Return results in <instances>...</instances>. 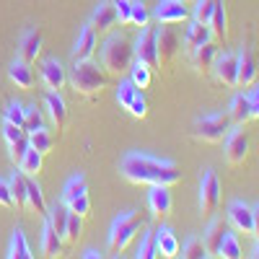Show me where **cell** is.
<instances>
[{
	"label": "cell",
	"mask_w": 259,
	"mask_h": 259,
	"mask_svg": "<svg viewBox=\"0 0 259 259\" xmlns=\"http://www.w3.org/2000/svg\"><path fill=\"white\" fill-rule=\"evenodd\" d=\"M122 177L133 184H161V187H174L182 182L179 168L171 161H161L145 153H127L122 158Z\"/></svg>",
	"instance_id": "6da1fadb"
},
{
	"label": "cell",
	"mask_w": 259,
	"mask_h": 259,
	"mask_svg": "<svg viewBox=\"0 0 259 259\" xmlns=\"http://www.w3.org/2000/svg\"><path fill=\"white\" fill-rule=\"evenodd\" d=\"M135 62V45L127 36H109L106 45L101 50V65L106 68V73L119 78L124 73H130Z\"/></svg>",
	"instance_id": "7a4b0ae2"
},
{
	"label": "cell",
	"mask_w": 259,
	"mask_h": 259,
	"mask_svg": "<svg viewBox=\"0 0 259 259\" xmlns=\"http://www.w3.org/2000/svg\"><path fill=\"white\" fill-rule=\"evenodd\" d=\"M70 85L83 99H96L106 85H109V75H106L94 60H80V62H75V68H73Z\"/></svg>",
	"instance_id": "3957f363"
},
{
	"label": "cell",
	"mask_w": 259,
	"mask_h": 259,
	"mask_svg": "<svg viewBox=\"0 0 259 259\" xmlns=\"http://www.w3.org/2000/svg\"><path fill=\"white\" fill-rule=\"evenodd\" d=\"M145 223L140 218V212L135 210H127L122 212L119 218L112 223V231H109V254H119L127 249V244L138 236V231H143Z\"/></svg>",
	"instance_id": "277c9868"
},
{
	"label": "cell",
	"mask_w": 259,
	"mask_h": 259,
	"mask_svg": "<svg viewBox=\"0 0 259 259\" xmlns=\"http://www.w3.org/2000/svg\"><path fill=\"white\" fill-rule=\"evenodd\" d=\"M231 133V117L228 114H210L202 117L197 124H194V138L202 143H223V138Z\"/></svg>",
	"instance_id": "5b68a950"
},
{
	"label": "cell",
	"mask_w": 259,
	"mask_h": 259,
	"mask_svg": "<svg viewBox=\"0 0 259 259\" xmlns=\"http://www.w3.org/2000/svg\"><path fill=\"white\" fill-rule=\"evenodd\" d=\"M158 29L156 26H143V31L135 39V60L145 62L150 70H158L161 73V65H158Z\"/></svg>",
	"instance_id": "8992f818"
},
{
	"label": "cell",
	"mask_w": 259,
	"mask_h": 259,
	"mask_svg": "<svg viewBox=\"0 0 259 259\" xmlns=\"http://www.w3.org/2000/svg\"><path fill=\"white\" fill-rule=\"evenodd\" d=\"M218 205H221V182L215 177V171L207 168L202 174V182H200V212L205 218H210L218 210Z\"/></svg>",
	"instance_id": "52a82bcc"
},
{
	"label": "cell",
	"mask_w": 259,
	"mask_h": 259,
	"mask_svg": "<svg viewBox=\"0 0 259 259\" xmlns=\"http://www.w3.org/2000/svg\"><path fill=\"white\" fill-rule=\"evenodd\" d=\"M156 45H158V65H161V70H168L171 65H174L177 55H179V47H182V41H179L177 31L171 29V26L158 29Z\"/></svg>",
	"instance_id": "ba28073f"
},
{
	"label": "cell",
	"mask_w": 259,
	"mask_h": 259,
	"mask_svg": "<svg viewBox=\"0 0 259 259\" xmlns=\"http://www.w3.org/2000/svg\"><path fill=\"white\" fill-rule=\"evenodd\" d=\"M249 156V135L244 130H231L226 135V161L228 166H241Z\"/></svg>",
	"instance_id": "9c48e42d"
},
{
	"label": "cell",
	"mask_w": 259,
	"mask_h": 259,
	"mask_svg": "<svg viewBox=\"0 0 259 259\" xmlns=\"http://www.w3.org/2000/svg\"><path fill=\"white\" fill-rule=\"evenodd\" d=\"M189 6H184L182 0H161V6L156 11V18L158 24L163 26H177V24H184L189 21Z\"/></svg>",
	"instance_id": "30bf717a"
},
{
	"label": "cell",
	"mask_w": 259,
	"mask_h": 259,
	"mask_svg": "<svg viewBox=\"0 0 259 259\" xmlns=\"http://www.w3.org/2000/svg\"><path fill=\"white\" fill-rule=\"evenodd\" d=\"M215 60H218V45H215L212 39H207L205 45H200L197 50L192 52V68H194V73H197V75L205 78V75L212 73Z\"/></svg>",
	"instance_id": "8fae6325"
},
{
	"label": "cell",
	"mask_w": 259,
	"mask_h": 259,
	"mask_svg": "<svg viewBox=\"0 0 259 259\" xmlns=\"http://www.w3.org/2000/svg\"><path fill=\"white\" fill-rule=\"evenodd\" d=\"M254 80H256V57H254L251 41H246L244 52L239 55V75H236V85H239V89H249Z\"/></svg>",
	"instance_id": "7c38bea8"
},
{
	"label": "cell",
	"mask_w": 259,
	"mask_h": 259,
	"mask_svg": "<svg viewBox=\"0 0 259 259\" xmlns=\"http://www.w3.org/2000/svg\"><path fill=\"white\" fill-rule=\"evenodd\" d=\"M119 24V18H117V8H114V3H99L96 6V11H94V18H91V29L101 36V34H109L114 26Z\"/></svg>",
	"instance_id": "4fadbf2b"
},
{
	"label": "cell",
	"mask_w": 259,
	"mask_h": 259,
	"mask_svg": "<svg viewBox=\"0 0 259 259\" xmlns=\"http://www.w3.org/2000/svg\"><path fill=\"white\" fill-rule=\"evenodd\" d=\"M148 207H150V212H153V218L158 223L166 221L171 215V192H168V187L153 184V189H150V194H148Z\"/></svg>",
	"instance_id": "5bb4252c"
},
{
	"label": "cell",
	"mask_w": 259,
	"mask_h": 259,
	"mask_svg": "<svg viewBox=\"0 0 259 259\" xmlns=\"http://www.w3.org/2000/svg\"><path fill=\"white\" fill-rule=\"evenodd\" d=\"M45 104H47V114L52 124L57 127V133H62L68 127V104H65V99L60 96V91H47Z\"/></svg>",
	"instance_id": "9a60e30c"
},
{
	"label": "cell",
	"mask_w": 259,
	"mask_h": 259,
	"mask_svg": "<svg viewBox=\"0 0 259 259\" xmlns=\"http://www.w3.org/2000/svg\"><path fill=\"white\" fill-rule=\"evenodd\" d=\"M96 47H99V34L91 26H83L80 34H78V41H75V50H73V60L75 62L91 60L96 55Z\"/></svg>",
	"instance_id": "2e32d148"
},
{
	"label": "cell",
	"mask_w": 259,
	"mask_h": 259,
	"mask_svg": "<svg viewBox=\"0 0 259 259\" xmlns=\"http://www.w3.org/2000/svg\"><path fill=\"white\" fill-rule=\"evenodd\" d=\"M212 70H215V75H218V80L223 85H236V75H239V55H231V52L221 55L218 60H215Z\"/></svg>",
	"instance_id": "e0dca14e"
},
{
	"label": "cell",
	"mask_w": 259,
	"mask_h": 259,
	"mask_svg": "<svg viewBox=\"0 0 259 259\" xmlns=\"http://www.w3.org/2000/svg\"><path fill=\"white\" fill-rule=\"evenodd\" d=\"M228 218L239 233H254V210L244 202H233L228 207Z\"/></svg>",
	"instance_id": "ac0fdd59"
},
{
	"label": "cell",
	"mask_w": 259,
	"mask_h": 259,
	"mask_svg": "<svg viewBox=\"0 0 259 259\" xmlns=\"http://www.w3.org/2000/svg\"><path fill=\"white\" fill-rule=\"evenodd\" d=\"M41 80H45L50 91H60L68 83V75H65V68L57 60H45L41 62Z\"/></svg>",
	"instance_id": "d6986e66"
},
{
	"label": "cell",
	"mask_w": 259,
	"mask_h": 259,
	"mask_svg": "<svg viewBox=\"0 0 259 259\" xmlns=\"http://www.w3.org/2000/svg\"><path fill=\"white\" fill-rule=\"evenodd\" d=\"M207 29H210L212 41H226V36H228V16H226L223 0H218V3H215V11H212V16H210Z\"/></svg>",
	"instance_id": "ffe728a7"
},
{
	"label": "cell",
	"mask_w": 259,
	"mask_h": 259,
	"mask_svg": "<svg viewBox=\"0 0 259 259\" xmlns=\"http://www.w3.org/2000/svg\"><path fill=\"white\" fill-rule=\"evenodd\" d=\"M41 45H45V36H41V31L31 29L26 31V36L21 39V60L24 62H36V57L41 55Z\"/></svg>",
	"instance_id": "44dd1931"
},
{
	"label": "cell",
	"mask_w": 259,
	"mask_h": 259,
	"mask_svg": "<svg viewBox=\"0 0 259 259\" xmlns=\"http://www.w3.org/2000/svg\"><path fill=\"white\" fill-rule=\"evenodd\" d=\"M228 233V226L223 221H212L210 228L205 231V249H207V256H218V249H221V241H223V236Z\"/></svg>",
	"instance_id": "7402d4cb"
},
{
	"label": "cell",
	"mask_w": 259,
	"mask_h": 259,
	"mask_svg": "<svg viewBox=\"0 0 259 259\" xmlns=\"http://www.w3.org/2000/svg\"><path fill=\"white\" fill-rule=\"evenodd\" d=\"M8 78L16 83V89H24V91H29L34 85V73L29 68V62H24V60H16L11 65V68H8Z\"/></svg>",
	"instance_id": "603a6c76"
},
{
	"label": "cell",
	"mask_w": 259,
	"mask_h": 259,
	"mask_svg": "<svg viewBox=\"0 0 259 259\" xmlns=\"http://www.w3.org/2000/svg\"><path fill=\"white\" fill-rule=\"evenodd\" d=\"M207 39H210V29H207L205 24H200V21H192L189 29H187V34H184V50L192 55L200 45H205Z\"/></svg>",
	"instance_id": "cb8c5ba5"
},
{
	"label": "cell",
	"mask_w": 259,
	"mask_h": 259,
	"mask_svg": "<svg viewBox=\"0 0 259 259\" xmlns=\"http://www.w3.org/2000/svg\"><path fill=\"white\" fill-rule=\"evenodd\" d=\"M156 249H158V256H166V259H174L179 256L182 246H179V239L168 228H161V233L156 236Z\"/></svg>",
	"instance_id": "d4e9b609"
},
{
	"label": "cell",
	"mask_w": 259,
	"mask_h": 259,
	"mask_svg": "<svg viewBox=\"0 0 259 259\" xmlns=\"http://www.w3.org/2000/svg\"><path fill=\"white\" fill-rule=\"evenodd\" d=\"M62 251V239H60V233L52 228V223L47 221L45 228H41V254L45 256H57Z\"/></svg>",
	"instance_id": "484cf974"
},
{
	"label": "cell",
	"mask_w": 259,
	"mask_h": 259,
	"mask_svg": "<svg viewBox=\"0 0 259 259\" xmlns=\"http://www.w3.org/2000/svg\"><path fill=\"white\" fill-rule=\"evenodd\" d=\"M231 122H236L239 127H244L249 119H251V104H249V96L239 94L233 101H231V112H228Z\"/></svg>",
	"instance_id": "4316f807"
},
{
	"label": "cell",
	"mask_w": 259,
	"mask_h": 259,
	"mask_svg": "<svg viewBox=\"0 0 259 259\" xmlns=\"http://www.w3.org/2000/svg\"><path fill=\"white\" fill-rule=\"evenodd\" d=\"M11 194H13V205L21 207V210H26L29 207V200H26V174L24 171H13V177H11Z\"/></svg>",
	"instance_id": "83f0119b"
},
{
	"label": "cell",
	"mask_w": 259,
	"mask_h": 259,
	"mask_svg": "<svg viewBox=\"0 0 259 259\" xmlns=\"http://www.w3.org/2000/svg\"><path fill=\"white\" fill-rule=\"evenodd\" d=\"M8 256H11V259H31V256H34V254H31V246H29V241H26L24 228H16V231H13Z\"/></svg>",
	"instance_id": "f1b7e54d"
},
{
	"label": "cell",
	"mask_w": 259,
	"mask_h": 259,
	"mask_svg": "<svg viewBox=\"0 0 259 259\" xmlns=\"http://www.w3.org/2000/svg\"><path fill=\"white\" fill-rule=\"evenodd\" d=\"M26 200H29V207L36 210V215H45L47 218V200L41 194V187L34 179H26Z\"/></svg>",
	"instance_id": "f546056e"
},
{
	"label": "cell",
	"mask_w": 259,
	"mask_h": 259,
	"mask_svg": "<svg viewBox=\"0 0 259 259\" xmlns=\"http://www.w3.org/2000/svg\"><path fill=\"white\" fill-rule=\"evenodd\" d=\"M80 194H89V184H85V179H83L80 174H75V177H70V182H68V184H65L60 202L70 205L75 197H80Z\"/></svg>",
	"instance_id": "4dcf8cb0"
},
{
	"label": "cell",
	"mask_w": 259,
	"mask_h": 259,
	"mask_svg": "<svg viewBox=\"0 0 259 259\" xmlns=\"http://www.w3.org/2000/svg\"><path fill=\"white\" fill-rule=\"evenodd\" d=\"M29 143H31V148L34 150H39L41 156H47V153H52V148H55V135L52 133H47V130H39V133H34V135H29Z\"/></svg>",
	"instance_id": "1f68e13d"
},
{
	"label": "cell",
	"mask_w": 259,
	"mask_h": 259,
	"mask_svg": "<svg viewBox=\"0 0 259 259\" xmlns=\"http://www.w3.org/2000/svg\"><path fill=\"white\" fill-rule=\"evenodd\" d=\"M80 231H83V218H80V215H75V212H70L68 226H65V233H62V244L75 246L78 239H80Z\"/></svg>",
	"instance_id": "d6a6232c"
},
{
	"label": "cell",
	"mask_w": 259,
	"mask_h": 259,
	"mask_svg": "<svg viewBox=\"0 0 259 259\" xmlns=\"http://www.w3.org/2000/svg\"><path fill=\"white\" fill-rule=\"evenodd\" d=\"M130 80L135 83V89H148L150 85V68L145 62H140V60H135L133 62V68H130Z\"/></svg>",
	"instance_id": "836d02e7"
},
{
	"label": "cell",
	"mask_w": 259,
	"mask_h": 259,
	"mask_svg": "<svg viewBox=\"0 0 259 259\" xmlns=\"http://www.w3.org/2000/svg\"><path fill=\"white\" fill-rule=\"evenodd\" d=\"M39 130H45V117L36 106H26V117H24V135H34Z\"/></svg>",
	"instance_id": "e575fe53"
},
{
	"label": "cell",
	"mask_w": 259,
	"mask_h": 259,
	"mask_svg": "<svg viewBox=\"0 0 259 259\" xmlns=\"http://www.w3.org/2000/svg\"><path fill=\"white\" fill-rule=\"evenodd\" d=\"M218 256H223V259H239V256H241V244H239V239H236L233 233H226V236H223L221 249H218Z\"/></svg>",
	"instance_id": "d590c367"
},
{
	"label": "cell",
	"mask_w": 259,
	"mask_h": 259,
	"mask_svg": "<svg viewBox=\"0 0 259 259\" xmlns=\"http://www.w3.org/2000/svg\"><path fill=\"white\" fill-rule=\"evenodd\" d=\"M8 148H11V163L13 166H21V161H24V156L29 153V148H31V143H29V135H21L18 140H13V143H8Z\"/></svg>",
	"instance_id": "8d00e7d4"
},
{
	"label": "cell",
	"mask_w": 259,
	"mask_h": 259,
	"mask_svg": "<svg viewBox=\"0 0 259 259\" xmlns=\"http://www.w3.org/2000/svg\"><path fill=\"white\" fill-rule=\"evenodd\" d=\"M41 156L39 150H34V148H29V153L24 156V161H21V171H24L26 177H36L39 171H41Z\"/></svg>",
	"instance_id": "74e56055"
},
{
	"label": "cell",
	"mask_w": 259,
	"mask_h": 259,
	"mask_svg": "<svg viewBox=\"0 0 259 259\" xmlns=\"http://www.w3.org/2000/svg\"><path fill=\"white\" fill-rule=\"evenodd\" d=\"M140 94V89H135V83L133 80H124V83H119V89H117V101H119V106H127L133 104V99Z\"/></svg>",
	"instance_id": "f35d334b"
},
{
	"label": "cell",
	"mask_w": 259,
	"mask_h": 259,
	"mask_svg": "<svg viewBox=\"0 0 259 259\" xmlns=\"http://www.w3.org/2000/svg\"><path fill=\"white\" fill-rule=\"evenodd\" d=\"M215 3L218 0H197L194 3V21H200V24H210V16H212V11H215Z\"/></svg>",
	"instance_id": "ab89813d"
},
{
	"label": "cell",
	"mask_w": 259,
	"mask_h": 259,
	"mask_svg": "<svg viewBox=\"0 0 259 259\" xmlns=\"http://www.w3.org/2000/svg\"><path fill=\"white\" fill-rule=\"evenodd\" d=\"M24 117H26V106L18 104V101H8L6 106V122H13L24 130Z\"/></svg>",
	"instance_id": "60d3db41"
},
{
	"label": "cell",
	"mask_w": 259,
	"mask_h": 259,
	"mask_svg": "<svg viewBox=\"0 0 259 259\" xmlns=\"http://www.w3.org/2000/svg\"><path fill=\"white\" fill-rule=\"evenodd\" d=\"M182 256L184 259H205L207 256V249L202 244V239H189L182 249Z\"/></svg>",
	"instance_id": "b9f144b4"
},
{
	"label": "cell",
	"mask_w": 259,
	"mask_h": 259,
	"mask_svg": "<svg viewBox=\"0 0 259 259\" xmlns=\"http://www.w3.org/2000/svg\"><path fill=\"white\" fill-rule=\"evenodd\" d=\"M150 256H158L156 236H153V233H145L143 241H140V246H138V259H150Z\"/></svg>",
	"instance_id": "7bdbcfd3"
},
{
	"label": "cell",
	"mask_w": 259,
	"mask_h": 259,
	"mask_svg": "<svg viewBox=\"0 0 259 259\" xmlns=\"http://www.w3.org/2000/svg\"><path fill=\"white\" fill-rule=\"evenodd\" d=\"M130 24L135 26H148L150 24V13L143 3H133V13H130Z\"/></svg>",
	"instance_id": "ee69618b"
},
{
	"label": "cell",
	"mask_w": 259,
	"mask_h": 259,
	"mask_svg": "<svg viewBox=\"0 0 259 259\" xmlns=\"http://www.w3.org/2000/svg\"><path fill=\"white\" fill-rule=\"evenodd\" d=\"M68 207H70V212L80 215V218H89V215H91V200H89V194H80V197H75Z\"/></svg>",
	"instance_id": "f6af8a7d"
},
{
	"label": "cell",
	"mask_w": 259,
	"mask_h": 259,
	"mask_svg": "<svg viewBox=\"0 0 259 259\" xmlns=\"http://www.w3.org/2000/svg\"><path fill=\"white\" fill-rule=\"evenodd\" d=\"M130 109V114L133 117H138V119H143V117H148V101H145V96H143V91L133 99V104L127 106Z\"/></svg>",
	"instance_id": "bcb514c9"
},
{
	"label": "cell",
	"mask_w": 259,
	"mask_h": 259,
	"mask_svg": "<svg viewBox=\"0 0 259 259\" xmlns=\"http://www.w3.org/2000/svg\"><path fill=\"white\" fill-rule=\"evenodd\" d=\"M114 8H117L119 24H130V13H133V0H114Z\"/></svg>",
	"instance_id": "7dc6e473"
},
{
	"label": "cell",
	"mask_w": 259,
	"mask_h": 259,
	"mask_svg": "<svg viewBox=\"0 0 259 259\" xmlns=\"http://www.w3.org/2000/svg\"><path fill=\"white\" fill-rule=\"evenodd\" d=\"M21 135H24V130H21L18 124H13V122H6V124H3V138H6V143H13V140H18Z\"/></svg>",
	"instance_id": "c3c4849f"
},
{
	"label": "cell",
	"mask_w": 259,
	"mask_h": 259,
	"mask_svg": "<svg viewBox=\"0 0 259 259\" xmlns=\"http://www.w3.org/2000/svg\"><path fill=\"white\" fill-rule=\"evenodd\" d=\"M0 205L3 207H13V194H11V184L0 179Z\"/></svg>",
	"instance_id": "681fc988"
},
{
	"label": "cell",
	"mask_w": 259,
	"mask_h": 259,
	"mask_svg": "<svg viewBox=\"0 0 259 259\" xmlns=\"http://www.w3.org/2000/svg\"><path fill=\"white\" fill-rule=\"evenodd\" d=\"M249 104H251V119H259V85L249 94Z\"/></svg>",
	"instance_id": "f907efd6"
},
{
	"label": "cell",
	"mask_w": 259,
	"mask_h": 259,
	"mask_svg": "<svg viewBox=\"0 0 259 259\" xmlns=\"http://www.w3.org/2000/svg\"><path fill=\"white\" fill-rule=\"evenodd\" d=\"M83 256H85V259H101L104 254H101V251H96V249H89V251H83Z\"/></svg>",
	"instance_id": "816d5d0a"
},
{
	"label": "cell",
	"mask_w": 259,
	"mask_h": 259,
	"mask_svg": "<svg viewBox=\"0 0 259 259\" xmlns=\"http://www.w3.org/2000/svg\"><path fill=\"white\" fill-rule=\"evenodd\" d=\"M254 210V236L259 239V207H251Z\"/></svg>",
	"instance_id": "f5cc1de1"
},
{
	"label": "cell",
	"mask_w": 259,
	"mask_h": 259,
	"mask_svg": "<svg viewBox=\"0 0 259 259\" xmlns=\"http://www.w3.org/2000/svg\"><path fill=\"white\" fill-rule=\"evenodd\" d=\"M182 3H184V6H194V3H197V0H182Z\"/></svg>",
	"instance_id": "db71d44e"
},
{
	"label": "cell",
	"mask_w": 259,
	"mask_h": 259,
	"mask_svg": "<svg viewBox=\"0 0 259 259\" xmlns=\"http://www.w3.org/2000/svg\"><path fill=\"white\" fill-rule=\"evenodd\" d=\"M254 259H259V244H256V249H254V254H251Z\"/></svg>",
	"instance_id": "11a10c76"
}]
</instances>
